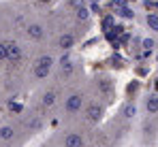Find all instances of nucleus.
<instances>
[{
  "mask_svg": "<svg viewBox=\"0 0 158 147\" xmlns=\"http://www.w3.org/2000/svg\"><path fill=\"white\" fill-rule=\"evenodd\" d=\"M53 64H56V60H53L49 53L39 55V58L34 60V64H32V75H34L36 79H47L53 71Z\"/></svg>",
  "mask_w": 158,
  "mask_h": 147,
  "instance_id": "obj_1",
  "label": "nucleus"
},
{
  "mask_svg": "<svg viewBox=\"0 0 158 147\" xmlns=\"http://www.w3.org/2000/svg\"><path fill=\"white\" fill-rule=\"evenodd\" d=\"M83 109V94L81 92H73V94H69V96L64 98V111L66 113H79Z\"/></svg>",
  "mask_w": 158,
  "mask_h": 147,
  "instance_id": "obj_2",
  "label": "nucleus"
},
{
  "mask_svg": "<svg viewBox=\"0 0 158 147\" xmlns=\"http://www.w3.org/2000/svg\"><path fill=\"white\" fill-rule=\"evenodd\" d=\"M26 36L30 41L39 43V41H43V39L47 36V28L41 24V22H30V24L26 26Z\"/></svg>",
  "mask_w": 158,
  "mask_h": 147,
  "instance_id": "obj_3",
  "label": "nucleus"
},
{
  "mask_svg": "<svg viewBox=\"0 0 158 147\" xmlns=\"http://www.w3.org/2000/svg\"><path fill=\"white\" fill-rule=\"evenodd\" d=\"M24 55V49L15 41H6V62H19Z\"/></svg>",
  "mask_w": 158,
  "mask_h": 147,
  "instance_id": "obj_4",
  "label": "nucleus"
},
{
  "mask_svg": "<svg viewBox=\"0 0 158 147\" xmlns=\"http://www.w3.org/2000/svg\"><path fill=\"white\" fill-rule=\"evenodd\" d=\"M15 137H17V130L13 124H0V141L2 143H11V141H15Z\"/></svg>",
  "mask_w": 158,
  "mask_h": 147,
  "instance_id": "obj_5",
  "label": "nucleus"
},
{
  "mask_svg": "<svg viewBox=\"0 0 158 147\" xmlns=\"http://www.w3.org/2000/svg\"><path fill=\"white\" fill-rule=\"evenodd\" d=\"M62 145L64 147H85V141H83V137L77 134V132H69V134L64 137Z\"/></svg>",
  "mask_w": 158,
  "mask_h": 147,
  "instance_id": "obj_6",
  "label": "nucleus"
},
{
  "mask_svg": "<svg viewBox=\"0 0 158 147\" xmlns=\"http://www.w3.org/2000/svg\"><path fill=\"white\" fill-rule=\"evenodd\" d=\"M85 115H88V120H90V122H98V120L103 117V107H101V104H96V102H92V104L85 109Z\"/></svg>",
  "mask_w": 158,
  "mask_h": 147,
  "instance_id": "obj_7",
  "label": "nucleus"
},
{
  "mask_svg": "<svg viewBox=\"0 0 158 147\" xmlns=\"http://www.w3.org/2000/svg\"><path fill=\"white\" fill-rule=\"evenodd\" d=\"M75 45V36L71 34V32H64V34H60V39H58V47L62 49V51H69V49Z\"/></svg>",
  "mask_w": 158,
  "mask_h": 147,
  "instance_id": "obj_8",
  "label": "nucleus"
},
{
  "mask_svg": "<svg viewBox=\"0 0 158 147\" xmlns=\"http://www.w3.org/2000/svg\"><path fill=\"white\" fill-rule=\"evenodd\" d=\"M56 102H58V96H56V92H53V90H47V92L41 96V104H43L45 109H52Z\"/></svg>",
  "mask_w": 158,
  "mask_h": 147,
  "instance_id": "obj_9",
  "label": "nucleus"
},
{
  "mask_svg": "<svg viewBox=\"0 0 158 147\" xmlns=\"http://www.w3.org/2000/svg\"><path fill=\"white\" fill-rule=\"evenodd\" d=\"M145 109H148V113H150V115L158 113V94H152V96L145 100Z\"/></svg>",
  "mask_w": 158,
  "mask_h": 147,
  "instance_id": "obj_10",
  "label": "nucleus"
},
{
  "mask_svg": "<svg viewBox=\"0 0 158 147\" xmlns=\"http://www.w3.org/2000/svg\"><path fill=\"white\" fill-rule=\"evenodd\" d=\"M75 17H77V22H88L90 19V11L83 4H79L77 9H75Z\"/></svg>",
  "mask_w": 158,
  "mask_h": 147,
  "instance_id": "obj_11",
  "label": "nucleus"
},
{
  "mask_svg": "<svg viewBox=\"0 0 158 147\" xmlns=\"http://www.w3.org/2000/svg\"><path fill=\"white\" fill-rule=\"evenodd\" d=\"M60 71H62V75H71V73H73V62H71L69 58H62V62H60Z\"/></svg>",
  "mask_w": 158,
  "mask_h": 147,
  "instance_id": "obj_12",
  "label": "nucleus"
},
{
  "mask_svg": "<svg viewBox=\"0 0 158 147\" xmlns=\"http://www.w3.org/2000/svg\"><path fill=\"white\" fill-rule=\"evenodd\" d=\"M145 22H148V26H150L152 30H158V15H154V13H150Z\"/></svg>",
  "mask_w": 158,
  "mask_h": 147,
  "instance_id": "obj_13",
  "label": "nucleus"
},
{
  "mask_svg": "<svg viewBox=\"0 0 158 147\" xmlns=\"http://www.w3.org/2000/svg\"><path fill=\"white\" fill-rule=\"evenodd\" d=\"M122 113H124V117H132V115L137 113V109H135V104H131V102H128V104L122 109Z\"/></svg>",
  "mask_w": 158,
  "mask_h": 147,
  "instance_id": "obj_14",
  "label": "nucleus"
},
{
  "mask_svg": "<svg viewBox=\"0 0 158 147\" xmlns=\"http://www.w3.org/2000/svg\"><path fill=\"white\" fill-rule=\"evenodd\" d=\"M0 62H6V41H0Z\"/></svg>",
  "mask_w": 158,
  "mask_h": 147,
  "instance_id": "obj_15",
  "label": "nucleus"
},
{
  "mask_svg": "<svg viewBox=\"0 0 158 147\" xmlns=\"http://www.w3.org/2000/svg\"><path fill=\"white\" fill-rule=\"evenodd\" d=\"M143 47H145V49H152V47H154V41L145 39V41H143Z\"/></svg>",
  "mask_w": 158,
  "mask_h": 147,
  "instance_id": "obj_16",
  "label": "nucleus"
},
{
  "mask_svg": "<svg viewBox=\"0 0 158 147\" xmlns=\"http://www.w3.org/2000/svg\"><path fill=\"white\" fill-rule=\"evenodd\" d=\"M39 2H41V4H49L52 0H39Z\"/></svg>",
  "mask_w": 158,
  "mask_h": 147,
  "instance_id": "obj_17",
  "label": "nucleus"
}]
</instances>
